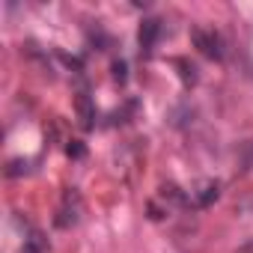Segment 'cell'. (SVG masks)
I'll return each instance as SVG.
<instances>
[{
  "instance_id": "52a82bcc",
  "label": "cell",
  "mask_w": 253,
  "mask_h": 253,
  "mask_svg": "<svg viewBox=\"0 0 253 253\" xmlns=\"http://www.w3.org/2000/svg\"><path fill=\"white\" fill-rule=\"evenodd\" d=\"M176 66L182 69V81L185 84H197V66L188 63V60H176Z\"/></svg>"
},
{
  "instance_id": "ba28073f",
  "label": "cell",
  "mask_w": 253,
  "mask_h": 253,
  "mask_svg": "<svg viewBox=\"0 0 253 253\" xmlns=\"http://www.w3.org/2000/svg\"><path fill=\"white\" fill-rule=\"evenodd\" d=\"M42 250H45V241H42L39 232H33L30 238H24V253H42Z\"/></svg>"
},
{
  "instance_id": "8992f818",
  "label": "cell",
  "mask_w": 253,
  "mask_h": 253,
  "mask_svg": "<svg viewBox=\"0 0 253 253\" xmlns=\"http://www.w3.org/2000/svg\"><path fill=\"white\" fill-rule=\"evenodd\" d=\"M110 72H113V81H119V84L128 81V63H125V60H113L110 63Z\"/></svg>"
},
{
  "instance_id": "6da1fadb",
  "label": "cell",
  "mask_w": 253,
  "mask_h": 253,
  "mask_svg": "<svg viewBox=\"0 0 253 253\" xmlns=\"http://www.w3.org/2000/svg\"><path fill=\"white\" fill-rule=\"evenodd\" d=\"M191 39H194V45H197L209 60H223V42H220V36H217L214 30H194Z\"/></svg>"
},
{
  "instance_id": "5b68a950",
  "label": "cell",
  "mask_w": 253,
  "mask_h": 253,
  "mask_svg": "<svg viewBox=\"0 0 253 253\" xmlns=\"http://www.w3.org/2000/svg\"><path fill=\"white\" fill-rule=\"evenodd\" d=\"M161 197L164 200H173V203H188V197L182 194V188H176V185H161Z\"/></svg>"
},
{
  "instance_id": "3957f363",
  "label": "cell",
  "mask_w": 253,
  "mask_h": 253,
  "mask_svg": "<svg viewBox=\"0 0 253 253\" xmlns=\"http://www.w3.org/2000/svg\"><path fill=\"white\" fill-rule=\"evenodd\" d=\"M158 36H161V21H158V18H146V21L140 24V30H137L140 51H143V54H152V48H155Z\"/></svg>"
},
{
  "instance_id": "7a4b0ae2",
  "label": "cell",
  "mask_w": 253,
  "mask_h": 253,
  "mask_svg": "<svg viewBox=\"0 0 253 253\" xmlns=\"http://www.w3.org/2000/svg\"><path fill=\"white\" fill-rule=\"evenodd\" d=\"M78 209H81V197L75 194V188H69V191L63 194V209H60V214L54 217V223H57V226H72V223L78 220Z\"/></svg>"
},
{
  "instance_id": "30bf717a",
  "label": "cell",
  "mask_w": 253,
  "mask_h": 253,
  "mask_svg": "<svg viewBox=\"0 0 253 253\" xmlns=\"http://www.w3.org/2000/svg\"><path fill=\"white\" fill-rule=\"evenodd\" d=\"M78 104H81V116H84V128H92V110H89V98H86V95H81V98H78Z\"/></svg>"
},
{
  "instance_id": "277c9868",
  "label": "cell",
  "mask_w": 253,
  "mask_h": 253,
  "mask_svg": "<svg viewBox=\"0 0 253 253\" xmlns=\"http://www.w3.org/2000/svg\"><path fill=\"white\" fill-rule=\"evenodd\" d=\"M217 197H220V182H206V185L194 194V203H197L200 209H209Z\"/></svg>"
},
{
  "instance_id": "8fae6325",
  "label": "cell",
  "mask_w": 253,
  "mask_h": 253,
  "mask_svg": "<svg viewBox=\"0 0 253 253\" xmlns=\"http://www.w3.org/2000/svg\"><path fill=\"white\" fill-rule=\"evenodd\" d=\"M21 173H27V161H9L6 176H21Z\"/></svg>"
},
{
  "instance_id": "9c48e42d",
  "label": "cell",
  "mask_w": 253,
  "mask_h": 253,
  "mask_svg": "<svg viewBox=\"0 0 253 253\" xmlns=\"http://www.w3.org/2000/svg\"><path fill=\"white\" fill-rule=\"evenodd\" d=\"M66 155L75 158V161H81V158L86 155V146H84L81 140H69V143H66Z\"/></svg>"
}]
</instances>
